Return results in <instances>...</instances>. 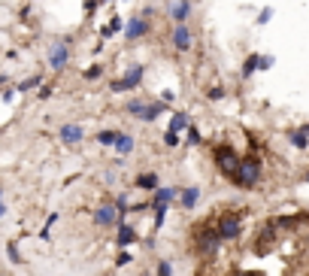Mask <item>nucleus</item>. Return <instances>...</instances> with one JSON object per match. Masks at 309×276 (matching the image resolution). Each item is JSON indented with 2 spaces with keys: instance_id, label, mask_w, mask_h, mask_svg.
I'll list each match as a JSON object with an SVG mask.
<instances>
[{
  "instance_id": "nucleus-1",
  "label": "nucleus",
  "mask_w": 309,
  "mask_h": 276,
  "mask_svg": "<svg viewBox=\"0 0 309 276\" xmlns=\"http://www.w3.org/2000/svg\"><path fill=\"white\" fill-rule=\"evenodd\" d=\"M234 179H237L243 188H252V185L261 179V161H258V158H246V161H240Z\"/></svg>"
},
{
  "instance_id": "nucleus-2",
  "label": "nucleus",
  "mask_w": 309,
  "mask_h": 276,
  "mask_svg": "<svg viewBox=\"0 0 309 276\" xmlns=\"http://www.w3.org/2000/svg\"><path fill=\"white\" fill-rule=\"evenodd\" d=\"M215 164L221 167V173H227V176H234L237 173V167H240V155L234 152V149H215Z\"/></svg>"
},
{
  "instance_id": "nucleus-3",
  "label": "nucleus",
  "mask_w": 309,
  "mask_h": 276,
  "mask_svg": "<svg viewBox=\"0 0 309 276\" xmlns=\"http://www.w3.org/2000/svg\"><path fill=\"white\" fill-rule=\"evenodd\" d=\"M215 231H218V237L221 240H234V237H240V216H221L218 219V225H215Z\"/></svg>"
},
{
  "instance_id": "nucleus-4",
  "label": "nucleus",
  "mask_w": 309,
  "mask_h": 276,
  "mask_svg": "<svg viewBox=\"0 0 309 276\" xmlns=\"http://www.w3.org/2000/svg\"><path fill=\"white\" fill-rule=\"evenodd\" d=\"M97 222H100V225H112V222H115V210H112V207H100V210H97Z\"/></svg>"
},
{
  "instance_id": "nucleus-5",
  "label": "nucleus",
  "mask_w": 309,
  "mask_h": 276,
  "mask_svg": "<svg viewBox=\"0 0 309 276\" xmlns=\"http://www.w3.org/2000/svg\"><path fill=\"white\" fill-rule=\"evenodd\" d=\"M197 197H200V194H197V188H188V191L182 194V204H185V207H194V204H197Z\"/></svg>"
},
{
  "instance_id": "nucleus-6",
  "label": "nucleus",
  "mask_w": 309,
  "mask_h": 276,
  "mask_svg": "<svg viewBox=\"0 0 309 276\" xmlns=\"http://www.w3.org/2000/svg\"><path fill=\"white\" fill-rule=\"evenodd\" d=\"M176 46H179V49H188V27H179V30H176Z\"/></svg>"
},
{
  "instance_id": "nucleus-7",
  "label": "nucleus",
  "mask_w": 309,
  "mask_h": 276,
  "mask_svg": "<svg viewBox=\"0 0 309 276\" xmlns=\"http://www.w3.org/2000/svg\"><path fill=\"white\" fill-rule=\"evenodd\" d=\"M131 137H115V149H119V152H131Z\"/></svg>"
},
{
  "instance_id": "nucleus-8",
  "label": "nucleus",
  "mask_w": 309,
  "mask_h": 276,
  "mask_svg": "<svg viewBox=\"0 0 309 276\" xmlns=\"http://www.w3.org/2000/svg\"><path fill=\"white\" fill-rule=\"evenodd\" d=\"M131 240H134V231H131L128 225H122V234H119V243L125 246V243H131Z\"/></svg>"
},
{
  "instance_id": "nucleus-9",
  "label": "nucleus",
  "mask_w": 309,
  "mask_h": 276,
  "mask_svg": "<svg viewBox=\"0 0 309 276\" xmlns=\"http://www.w3.org/2000/svg\"><path fill=\"white\" fill-rule=\"evenodd\" d=\"M79 137H82L79 128H64V140H79Z\"/></svg>"
},
{
  "instance_id": "nucleus-10",
  "label": "nucleus",
  "mask_w": 309,
  "mask_h": 276,
  "mask_svg": "<svg viewBox=\"0 0 309 276\" xmlns=\"http://www.w3.org/2000/svg\"><path fill=\"white\" fill-rule=\"evenodd\" d=\"M140 185H143V188H154V185H158V179H154V176H140Z\"/></svg>"
},
{
  "instance_id": "nucleus-11",
  "label": "nucleus",
  "mask_w": 309,
  "mask_h": 276,
  "mask_svg": "<svg viewBox=\"0 0 309 276\" xmlns=\"http://www.w3.org/2000/svg\"><path fill=\"white\" fill-rule=\"evenodd\" d=\"M140 30H143V24H140V21H131V27H128V36H137Z\"/></svg>"
},
{
  "instance_id": "nucleus-12",
  "label": "nucleus",
  "mask_w": 309,
  "mask_h": 276,
  "mask_svg": "<svg viewBox=\"0 0 309 276\" xmlns=\"http://www.w3.org/2000/svg\"><path fill=\"white\" fill-rule=\"evenodd\" d=\"M170 128H173V131H179V128H185V115H176V118H173V125H170Z\"/></svg>"
},
{
  "instance_id": "nucleus-13",
  "label": "nucleus",
  "mask_w": 309,
  "mask_h": 276,
  "mask_svg": "<svg viewBox=\"0 0 309 276\" xmlns=\"http://www.w3.org/2000/svg\"><path fill=\"white\" fill-rule=\"evenodd\" d=\"M291 140H294V146H300V149H303V146H306V137H303V134H294V137H291Z\"/></svg>"
},
{
  "instance_id": "nucleus-14",
  "label": "nucleus",
  "mask_w": 309,
  "mask_h": 276,
  "mask_svg": "<svg viewBox=\"0 0 309 276\" xmlns=\"http://www.w3.org/2000/svg\"><path fill=\"white\" fill-rule=\"evenodd\" d=\"M100 143H115V134H100Z\"/></svg>"
},
{
  "instance_id": "nucleus-15",
  "label": "nucleus",
  "mask_w": 309,
  "mask_h": 276,
  "mask_svg": "<svg viewBox=\"0 0 309 276\" xmlns=\"http://www.w3.org/2000/svg\"><path fill=\"white\" fill-rule=\"evenodd\" d=\"M158 270H161V273H158V276H170V264H161V267H158Z\"/></svg>"
},
{
  "instance_id": "nucleus-16",
  "label": "nucleus",
  "mask_w": 309,
  "mask_h": 276,
  "mask_svg": "<svg viewBox=\"0 0 309 276\" xmlns=\"http://www.w3.org/2000/svg\"><path fill=\"white\" fill-rule=\"evenodd\" d=\"M0 216H3V201H0Z\"/></svg>"
},
{
  "instance_id": "nucleus-17",
  "label": "nucleus",
  "mask_w": 309,
  "mask_h": 276,
  "mask_svg": "<svg viewBox=\"0 0 309 276\" xmlns=\"http://www.w3.org/2000/svg\"><path fill=\"white\" fill-rule=\"evenodd\" d=\"M306 179H309V176H306Z\"/></svg>"
}]
</instances>
